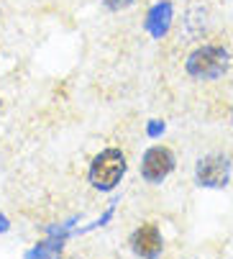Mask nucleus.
<instances>
[{
    "label": "nucleus",
    "instance_id": "nucleus-1",
    "mask_svg": "<svg viewBox=\"0 0 233 259\" xmlns=\"http://www.w3.org/2000/svg\"><path fill=\"white\" fill-rule=\"evenodd\" d=\"M128 164H126V154L121 149H103L100 154H95V159L90 162V172H87V180L95 190L100 193H110L115 185H118L126 175Z\"/></svg>",
    "mask_w": 233,
    "mask_h": 259
},
{
    "label": "nucleus",
    "instance_id": "nucleus-2",
    "mask_svg": "<svg viewBox=\"0 0 233 259\" xmlns=\"http://www.w3.org/2000/svg\"><path fill=\"white\" fill-rule=\"evenodd\" d=\"M184 69L195 80H215L228 69V52L223 47H213V44L200 47L187 57Z\"/></svg>",
    "mask_w": 233,
    "mask_h": 259
},
{
    "label": "nucleus",
    "instance_id": "nucleus-3",
    "mask_svg": "<svg viewBox=\"0 0 233 259\" xmlns=\"http://www.w3.org/2000/svg\"><path fill=\"white\" fill-rule=\"evenodd\" d=\"M195 180L200 188H225L230 180V159L225 154H205L198 159Z\"/></svg>",
    "mask_w": 233,
    "mask_h": 259
},
{
    "label": "nucleus",
    "instance_id": "nucleus-4",
    "mask_svg": "<svg viewBox=\"0 0 233 259\" xmlns=\"http://www.w3.org/2000/svg\"><path fill=\"white\" fill-rule=\"evenodd\" d=\"M174 164H177V159H174L172 149H167V146H151L141 157V177L151 185H159L172 175Z\"/></svg>",
    "mask_w": 233,
    "mask_h": 259
},
{
    "label": "nucleus",
    "instance_id": "nucleus-5",
    "mask_svg": "<svg viewBox=\"0 0 233 259\" xmlns=\"http://www.w3.org/2000/svg\"><path fill=\"white\" fill-rule=\"evenodd\" d=\"M131 249L136 256H159L162 249H164V241H162V234L154 224H144L133 231L131 236Z\"/></svg>",
    "mask_w": 233,
    "mask_h": 259
},
{
    "label": "nucleus",
    "instance_id": "nucleus-6",
    "mask_svg": "<svg viewBox=\"0 0 233 259\" xmlns=\"http://www.w3.org/2000/svg\"><path fill=\"white\" fill-rule=\"evenodd\" d=\"M172 18H174V8L169 0H162V3L151 6L149 13H146V21H144V28L154 36V39H164L169 33V26H172Z\"/></svg>",
    "mask_w": 233,
    "mask_h": 259
},
{
    "label": "nucleus",
    "instance_id": "nucleus-7",
    "mask_svg": "<svg viewBox=\"0 0 233 259\" xmlns=\"http://www.w3.org/2000/svg\"><path fill=\"white\" fill-rule=\"evenodd\" d=\"M136 3V0H103V6L108 8V11H126V8H131Z\"/></svg>",
    "mask_w": 233,
    "mask_h": 259
},
{
    "label": "nucleus",
    "instance_id": "nucleus-8",
    "mask_svg": "<svg viewBox=\"0 0 233 259\" xmlns=\"http://www.w3.org/2000/svg\"><path fill=\"white\" fill-rule=\"evenodd\" d=\"M146 134H149L151 139L162 136V134H164V121H149V126H146Z\"/></svg>",
    "mask_w": 233,
    "mask_h": 259
},
{
    "label": "nucleus",
    "instance_id": "nucleus-9",
    "mask_svg": "<svg viewBox=\"0 0 233 259\" xmlns=\"http://www.w3.org/2000/svg\"><path fill=\"white\" fill-rule=\"evenodd\" d=\"M6 229H8V218H6V215H0V234H3Z\"/></svg>",
    "mask_w": 233,
    "mask_h": 259
},
{
    "label": "nucleus",
    "instance_id": "nucleus-10",
    "mask_svg": "<svg viewBox=\"0 0 233 259\" xmlns=\"http://www.w3.org/2000/svg\"><path fill=\"white\" fill-rule=\"evenodd\" d=\"M230 121H233V113H230Z\"/></svg>",
    "mask_w": 233,
    "mask_h": 259
}]
</instances>
